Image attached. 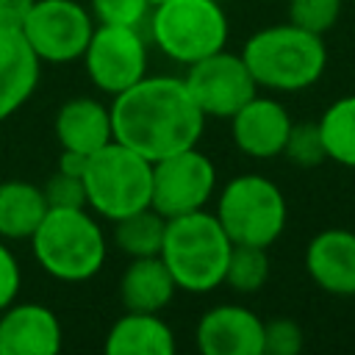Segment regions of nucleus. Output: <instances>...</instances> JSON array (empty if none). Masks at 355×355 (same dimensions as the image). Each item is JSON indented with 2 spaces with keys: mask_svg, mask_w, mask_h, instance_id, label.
<instances>
[{
  "mask_svg": "<svg viewBox=\"0 0 355 355\" xmlns=\"http://www.w3.org/2000/svg\"><path fill=\"white\" fill-rule=\"evenodd\" d=\"M111 125L114 141L136 150L147 161H161L197 147L205 114L197 108L183 78L144 75L114 94Z\"/></svg>",
  "mask_w": 355,
  "mask_h": 355,
  "instance_id": "f257e3e1",
  "label": "nucleus"
},
{
  "mask_svg": "<svg viewBox=\"0 0 355 355\" xmlns=\"http://www.w3.org/2000/svg\"><path fill=\"white\" fill-rule=\"evenodd\" d=\"M233 241L219 225L216 214L205 208L166 219L161 258L172 272L178 288L205 294L225 283V266Z\"/></svg>",
  "mask_w": 355,
  "mask_h": 355,
  "instance_id": "f03ea898",
  "label": "nucleus"
},
{
  "mask_svg": "<svg viewBox=\"0 0 355 355\" xmlns=\"http://www.w3.org/2000/svg\"><path fill=\"white\" fill-rule=\"evenodd\" d=\"M241 58L258 86L277 92H302L313 86L327 67L322 36L291 22L252 33L244 42Z\"/></svg>",
  "mask_w": 355,
  "mask_h": 355,
  "instance_id": "7ed1b4c3",
  "label": "nucleus"
},
{
  "mask_svg": "<svg viewBox=\"0 0 355 355\" xmlns=\"http://www.w3.org/2000/svg\"><path fill=\"white\" fill-rule=\"evenodd\" d=\"M36 263L55 280L83 283L105 263V236L86 208H47L31 236Z\"/></svg>",
  "mask_w": 355,
  "mask_h": 355,
  "instance_id": "20e7f679",
  "label": "nucleus"
},
{
  "mask_svg": "<svg viewBox=\"0 0 355 355\" xmlns=\"http://www.w3.org/2000/svg\"><path fill=\"white\" fill-rule=\"evenodd\" d=\"M83 186L86 208L108 222H116L119 216L150 205L153 161L119 141H108L89 155Z\"/></svg>",
  "mask_w": 355,
  "mask_h": 355,
  "instance_id": "39448f33",
  "label": "nucleus"
},
{
  "mask_svg": "<svg viewBox=\"0 0 355 355\" xmlns=\"http://www.w3.org/2000/svg\"><path fill=\"white\" fill-rule=\"evenodd\" d=\"M150 36L164 55L189 67L225 50L227 17L216 0H161L150 14Z\"/></svg>",
  "mask_w": 355,
  "mask_h": 355,
  "instance_id": "423d86ee",
  "label": "nucleus"
},
{
  "mask_svg": "<svg viewBox=\"0 0 355 355\" xmlns=\"http://www.w3.org/2000/svg\"><path fill=\"white\" fill-rule=\"evenodd\" d=\"M214 214L233 244L255 247L275 244L288 219L286 197L277 183L252 172L233 178L222 189Z\"/></svg>",
  "mask_w": 355,
  "mask_h": 355,
  "instance_id": "0eeeda50",
  "label": "nucleus"
},
{
  "mask_svg": "<svg viewBox=\"0 0 355 355\" xmlns=\"http://www.w3.org/2000/svg\"><path fill=\"white\" fill-rule=\"evenodd\" d=\"M94 17L78 0H36L19 33L39 61H78L92 39Z\"/></svg>",
  "mask_w": 355,
  "mask_h": 355,
  "instance_id": "6e6552de",
  "label": "nucleus"
},
{
  "mask_svg": "<svg viewBox=\"0 0 355 355\" xmlns=\"http://www.w3.org/2000/svg\"><path fill=\"white\" fill-rule=\"evenodd\" d=\"M216 186V166L197 147L180 150L161 161H153V191L150 205L172 219L205 208Z\"/></svg>",
  "mask_w": 355,
  "mask_h": 355,
  "instance_id": "1a4fd4ad",
  "label": "nucleus"
},
{
  "mask_svg": "<svg viewBox=\"0 0 355 355\" xmlns=\"http://www.w3.org/2000/svg\"><path fill=\"white\" fill-rule=\"evenodd\" d=\"M80 58L89 80L105 94H119L147 75V44L139 28L97 25Z\"/></svg>",
  "mask_w": 355,
  "mask_h": 355,
  "instance_id": "9d476101",
  "label": "nucleus"
},
{
  "mask_svg": "<svg viewBox=\"0 0 355 355\" xmlns=\"http://www.w3.org/2000/svg\"><path fill=\"white\" fill-rule=\"evenodd\" d=\"M183 80L197 108L214 119H230L258 89L241 53L233 55L227 50L211 53L189 64V72Z\"/></svg>",
  "mask_w": 355,
  "mask_h": 355,
  "instance_id": "9b49d317",
  "label": "nucleus"
},
{
  "mask_svg": "<svg viewBox=\"0 0 355 355\" xmlns=\"http://www.w3.org/2000/svg\"><path fill=\"white\" fill-rule=\"evenodd\" d=\"M202 355H263V322L244 305H214L194 330Z\"/></svg>",
  "mask_w": 355,
  "mask_h": 355,
  "instance_id": "f8f14e48",
  "label": "nucleus"
},
{
  "mask_svg": "<svg viewBox=\"0 0 355 355\" xmlns=\"http://www.w3.org/2000/svg\"><path fill=\"white\" fill-rule=\"evenodd\" d=\"M61 344V322L47 305L11 302L0 311V355H55Z\"/></svg>",
  "mask_w": 355,
  "mask_h": 355,
  "instance_id": "ddd939ff",
  "label": "nucleus"
},
{
  "mask_svg": "<svg viewBox=\"0 0 355 355\" xmlns=\"http://www.w3.org/2000/svg\"><path fill=\"white\" fill-rule=\"evenodd\" d=\"M230 125L233 141L241 153H247L250 158H272L283 153L286 136L291 130V116L277 100L252 94L230 116Z\"/></svg>",
  "mask_w": 355,
  "mask_h": 355,
  "instance_id": "4468645a",
  "label": "nucleus"
},
{
  "mask_svg": "<svg viewBox=\"0 0 355 355\" xmlns=\"http://www.w3.org/2000/svg\"><path fill=\"white\" fill-rule=\"evenodd\" d=\"M305 269L311 280L336 297H355V233L327 227L305 247Z\"/></svg>",
  "mask_w": 355,
  "mask_h": 355,
  "instance_id": "2eb2a0df",
  "label": "nucleus"
},
{
  "mask_svg": "<svg viewBox=\"0 0 355 355\" xmlns=\"http://www.w3.org/2000/svg\"><path fill=\"white\" fill-rule=\"evenodd\" d=\"M42 61L19 31L0 28V122L17 114L39 86Z\"/></svg>",
  "mask_w": 355,
  "mask_h": 355,
  "instance_id": "dca6fc26",
  "label": "nucleus"
},
{
  "mask_svg": "<svg viewBox=\"0 0 355 355\" xmlns=\"http://www.w3.org/2000/svg\"><path fill=\"white\" fill-rule=\"evenodd\" d=\"M55 139L67 150L92 155L94 150L114 141L111 108L92 97H72L55 114Z\"/></svg>",
  "mask_w": 355,
  "mask_h": 355,
  "instance_id": "f3484780",
  "label": "nucleus"
},
{
  "mask_svg": "<svg viewBox=\"0 0 355 355\" xmlns=\"http://www.w3.org/2000/svg\"><path fill=\"white\" fill-rule=\"evenodd\" d=\"M175 291H178V283L161 255L130 258V263L119 277V300L125 311L161 313L172 302Z\"/></svg>",
  "mask_w": 355,
  "mask_h": 355,
  "instance_id": "a211bd4d",
  "label": "nucleus"
},
{
  "mask_svg": "<svg viewBox=\"0 0 355 355\" xmlns=\"http://www.w3.org/2000/svg\"><path fill=\"white\" fill-rule=\"evenodd\" d=\"M172 327L158 313L125 311L105 336L108 355H175Z\"/></svg>",
  "mask_w": 355,
  "mask_h": 355,
  "instance_id": "6ab92c4d",
  "label": "nucleus"
},
{
  "mask_svg": "<svg viewBox=\"0 0 355 355\" xmlns=\"http://www.w3.org/2000/svg\"><path fill=\"white\" fill-rule=\"evenodd\" d=\"M47 214V200L42 186L28 180H3L0 183V239L19 241L31 239L39 222Z\"/></svg>",
  "mask_w": 355,
  "mask_h": 355,
  "instance_id": "aec40b11",
  "label": "nucleus"
},
{
  "mask_svg": "<svg viewBox=\"0 0 355 355\" xmlns=\"http://www.w3.org/2000/svg\"><path fill=\"white\" fill-rule=\"evenodd\" d=\"M316 125L327 161L355 169V94L333 100Z\"/></svg>",
  "mask_w": 355,
  "mask_h": 355,
  "instance_id": "412c9836",
  "label": "nucleus"
},
{
  "mask_svg": "<svg viewBox=\"0 0 355 355\" xmlns=\"http://www.w3.org/2000/svg\"><path fill=\"white\" fill-rule=\"evenodd\" d=\"M164 230H166V216H161L153 205H147L114 222V244L130 258L158 255L164 244Z\"/></svg>",
  "mask_w": 355,
  "mask_h": 355,
  "instance_id": "4be33fe9",
  "label": "nucleus"
},
{
  "mask_svg": "<svg viewBox=\"0 0 355 355\" xmlns=\"http://www.w3.org/2000/svg\"><path fill=\"white\" fill-rule=\"evenodd\" d=\"M266 280H269L266 247L233 244L225 266V283L239 294H252V291H261Z\"/></svg>",
  "mask_w": 355,
  "mask_h": 355,
  "instance_id": "5701e85b",
  "label": "nucleus"
},
{
  "mask_svg": "<svg viewBox=\"0 0 355 355\" xmlns=\"http://www.w3.org/2000/svg\"><path fill=\"white\" fill-rule=\"evenodd\" d=\"M280 155H286V161L294 166H319L322 161H327L319 125L316 122H300V125L291 122V130L286 136Z\"/></svg>",
  "mask_w": 355,
  "mask_h": 355,
  "instance_id": "b1692460",
  "label": "nucleus"
},
{
  "mask_svg": "<svg viewBox=\"0 0 355 355\" xmlns=\"http://www.w3.org/2000/svg\"><path fill=\"white\" fill-rule=\"evenodd\" d=\"M341 17V0H288V22L324 36Z\"/></svg>",
  "mask_w": 355,
  "mask_h": 355,
  "instance_id": "393cba45",
  "label": "nucleus"
},
{
  "mask_svg": "<svg viewBox=\"0 0 355 355\" xmlns=\"http://www.w3.org/2000/svg\"><path fill=\"white\" fill-rule=\"evenodd\" d=\"M42 194L47 200V208H86V186H83V178L67 175L61 169H55L44 180Z\"/></svg>",
  "mask_w": 355,
  "mask_h": 355,
  "instance_id": "a878e982",
  "label": "nucleus"
},
{
  "mask_svg": "<svg viewBox=\"0 0 355 355\" xmlns=\"http://www.w3.org/2000/svg\"><path fill=\"white\" fill-rule=\"evenodd\" d=\"M150 11L147 0H92V17L100 25L139 28Z\"/></svg>",
  "mask_w": 355,
  "mask_h": 355,
  "instance_id": "bb28decb",
  "label": "nucleus"
},
{
  "mask_svg": "<svg viewBox=\"0 0 355 355\" xmlns=\"http://www.w3.org/2000/svg\"><path fill=\"white\" fill-rule=\"evenodd\" d=\"M302 349V327L294 319L263 322V355H297Z\"/></svg>",
  "mask_w": 355,
  "mask_h": 355,
  "instance_id": "cd10ccee",
  "label": "nucleus"
},
{
  "mask_svg": "<svg viewBox=\"0 0 355 355\" xmlns=\"http://www.w3.org/2000/svg\"><path fill=\"white\" fill-rule=\"evenodd\" d=\"M19 286H22L19 261H17V255L11 252V247L0 241V311L8 308V305L17 300Z\"/></svg>",
  "mask_w": 355,
  "mask_h": 355,
  "instance_id": "c85d7f7f",
  "label": "nucleus"
},
{
  "mask_svg": "<svg viewBox=\"0 0 355 355\" xmlns=\"http://www.w3.org/2000/svg\"><path fill=\"white\" fill-rule=\"evenodd\" d=\"M36 0H0V28L19 31Z\"/></svg>",
  "mask_w": 355,
  "mask_h": 355,
  "instance_id": "c756f323",
  "label": "nucleus"
},
{
  "mask_svg": "<svg viewBox=\"0 0 355 355\" xmlns=\"http://www.w3.org/2000/svg\"><path fill=\"white\" fill-rule=\"evenodd\" d=\"M86 164H89V155H86V153H78V150H67V147H61V155H58V169H61V172L83 178Z\"/></svg>",
  "mask_w": 355,
  "mask_h": 355,
  "instance_id": "7c9ffc66",
  "label": "nucleus"
},
{
  "mask_svg": "<svg viewBox=\"0 0 355 355\" xmlns=\"http://www.w3.org/2000/svg\"><path fill=\"white\" fill-rule=\"evenodd\" d=\"M147 3H150V8H153V6H158V3H161V0H147Z\"/></svg>",
  "mask_w": 355,
  "mask_h": 355,
  "instance_id": "2f4dec72",
  "label": "nucleus"
}]
</instances>
